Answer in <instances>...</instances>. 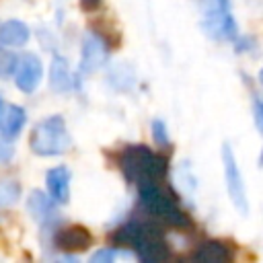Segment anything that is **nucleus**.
I'll list each match as a JSON object with an SVG mask.
<instances>
[{
  "label": "nucleus",
  "mask_w": 263,
  "mask_h": 263,
  "mask_svg": "<svg viewBox=\"0 0 263 263\" xmlns=\"http://www.w3.org/2000/svg\"><path fill=\"white\" fill-rule=\"evenodd\" d=\"M119 168L129 183H146L160 181L168 171V160L162 154H154L144 144L125 146L117 156Z\"/></svg>",
  "instance_id": "nucleus-1"
},
{
  "label": "nucleus",
  "mask_w": 263,
  "mask_h": 263,
  "mask_svg": "<svg viewBox=\"0 0 263 263\" xmlns=\"http://www.w3.org/2000/svg\"><path fill=\"white\" fill-rule=\"evenodd\" d=\"M140 189V205L156 216L158 220H162L164 224L168 226H175V228H189L191 226V220L189 216L177 205V201L158 187V181H146V183H140L138 185Z\"/></svg>",
  "instance_id": "nucleus-2"
},
{
  "label": "nucleus",
  "mask_w": 263,
  "mask_h": 263,
  "mask_svg": "<svg viewBox=\"0 0 263 263\" xmlns=\"http://www.w3.org/2000/svg\"><path fill=\"white\" fill-rule=\"evenodd\" d=\"M31 150L39 156H58L70 148V136L62 115H51L39 121L31 132Z\"/></svg>",
  "instance_id": "nucleus-3"
},
{
  "label": "nucleus",
  "mask_w": 263,
  "mask_h": 263,
  "mask_svg": "<svg viewBox=\"0 0 263 263\" xmlns=\"http://www.w3.org/2000/svg\"><path fill=\"white\" fill-rule=\"evenodd\" d=\"M201 27L208 37L216 41H234L238 37V29L232 18L228 0H201Z\"/></svg>",
  "instance_id": "nucleus-4"
},
{
  "label": "nucleus",
  "mask_w": 263,
  "mask_h": 263,
  "mask_svg": "<svg viewBox=\"0 0 263 263\" xmlns=\"http://www.w3.org/2000/svg\"><path fill=\"white\" fill-rule=\"evenodd\" d=\"M136 255L140 261H146V263H158V261H164L168 259V247L164 242V234L160 230V226L156 224H146V222H140V234L136 238Z\"/></svg>",
  "instance_id": "nucleus-5"
},
{
  "label": "nucleus",
  "mask_w": 263,
  "mask_h": 263,
  "mask_svg": "<svg viewBox=\"0 0 263 263\" xmlns=\"http://www.w3.org/2000/svg\"><path fill=\"white\" fill-rule=\"evenodd\" d=\"M222 166H224V179H226V189H228L230 201L234 203L238 214L247 216L249 214L247 191H245L242 175H240V168L236 164V158H234V152H232L230 144H222Z\"/></svg>",
  "instance_id": "nucleus-6"
},
{
  "label": "nucleus",
  "mask_w": 263,
  "mask_h": 263,
  "mask_svg": "<svg viewBox=\"0 0 263 263\" xmlns=\"http://www.w3.org/2000/svg\"><path fill=\"white\" fill-rule=\"evenodd\" d=\"M109 60V47L105 43V39L95 33L88 31L82 37V53H80V72L82 74H90L95 70H99L101 66H105V62Z\"/></svg>",
  "instance_id": "nucleus-7"
},
{
  "label": "nucleus",
  "mask_w": 263,
  "mask_h": 263,
  "mask_svg": "<svg viewBox=\"0 0 263 263\" xmlns=\"http://www.w3.org/2000/svg\"><path fill=\"white\" fill-rule=\"evenodd\" d=\"M43 76V66L41 60L33 53H25L23 58H18L16 70H14V84L18 90L23 92H33Z\"/></svg>",
  "instance_id": "nucleus-8"
},
{
  "label": "nucleus",
  "mask_w": 263,
  "mask_h": 263,
  "mask_svg": "<svg viewBox=\"0 0 263 263\" xmlns=\"http://www.w3.org/2000/svg\"><path fill=\"white\" fill-rule=\"evenodd\" d=\"M53 245L66 253H78V251H86L88 247H92V234L88 232V228L84 226H66L62 230H58Z\"/></svg>",
  "instance_id": "nucleus-9"
},
{
  "label": "nucleus",
  "mask_w": 263,
  "mask_h": 263,
  "mask_svg": "<svg viewBox=\"0 0 263 263\" xmlns=\"http://www.w3.org/2000/svg\"><path fill=\"white\" fill-rule=\"evenodd\" d=\"M47 193L55 203H66L70 199V171L66 166H53L45 173Z\"/></svg>",
  "instance_id": "nucleus-10"
},
{
  "label": "nucleus",
  "mask_w": 263,
  "mask_h": 263,
  "mask_svg": "<svg viewBox=\"0 0 263 263\" xmlns=\"http://www.w3.org/2000/svg\"><path fill=\"white\" fill-rule=\"evenodd\" d=\"M193 259L203 261V263H228L234 259V253L222 240H205L197 247Z\"/></svg>",
  "instance_id": "nucleus-11"
},
{
  "label": "nucleus",
  "mask_w": 263,
  "mask_h": 263,
  "mask_svg": "<svg viewBox=\"0 0 263 263\" xmlns=\"http://www.w3.org/2000/svg\"><path fill=\"white\" fill-rule=\"evenodd\" d=\"M49 84L55 92H68L76 86V80L68 68L66 58L62 55H53L51 66H49Z\"/></svg>",
  "instance_id": "nucleus-12"
},
{
  "label": "nucleus",
  "mask_w": 263,
  "mask_h": 263,
  "mask_svg": "<svg viewBox=\"0 0 263 263\" xmlns=\"http://www.w3.org/2000/svg\"><path fill=\"white\" fill-rule=\"evenodd\" d=\"M27 121V111L21 105H8L0 119V134L4 140H12L21 134L23 125Z\"/></svg>",
  "instance_id": "nucleus-13"
},
{
  "label": "nucleus",
  "mask_w": 263,
  "mask_h": 263,
  "mask_svg": "<svg viewBox=\"0 0 263 263\" xmlns=\"http://www.w3.org/2000/svg\"><path fill=\"white\" fill-rule=\"evenodd\" d=\"M31 37L29 27L23 21L10 18L6 23L0 25V43L8 45V47H23Z\"/></svg>",
  "instance_id": "nucleus-14"
},
{
  "label": "nucleus",
  "mask_w": 263,
  "mask_h": 263,
  "mask_svg": "<svg viewBox=\"0 0 263 263\" xmlns=\"http://www.w3.org/2000/svg\"><path fill=\"white\" fill-rule=\"evenodd\" d=\"M53 199H51V195L47 193H41V191H33L31 195H29V199H27V208H29V212H31V216L37 220V222H51V220H55V208H53Z\"/></svg>",
  "instance_id": "nucleus-15"
},
{
  "label": "nucleus",
  "mask_w": 263,
  "mask_h": 263,
  "mask_svg": "<svg viewBox=\"0 0 263 263\" xmlns=\"http://www.w3.org/2000/svg\"><path fill=\"white\" fill-rule=\"evenodd\" d=\"M140 234V222H127L123 226H119L113 234H111V240L113 245L117 247H134L136 245V238Z\"/></svg>",
  "instance_id": "nucleus-16"
},
{
  "label": "nucleus",
  "mask_w": 263,
  "mask_h": 263,
  "mask_svg": "<svg viewBox=\"0 0 263 263\" xmlns=\"http://www.w3.org/2000/svg\"><path fill=\"white\" fill-rule=\"evenodd\" d=\"M21 195V185L14 179H2L0 181V208L12 205Z\"/></svg>",
  "instance_id": "nucleus-17"
},
{
  "label": "nucleus",
  "mask_w": 263,
  "mask_h": 263,
  "mask_svg": "<svg viewBox=\"0 0 263 263\" xmlns=\"http://www.w3.org/2000/svg\"><path fill=\"white\" fill-rule=\"evenodd\" d=\"M16 64H18V58L8 51V49H2L0 47V76H10L14 70H16Z\"/></svg>",
  "instance_id": "nucleus-18"
},
{
  "label": "nucleus",
  "mask_w": 263,
  "mask_h": 263,
  "mask_svg": "<svg viewBox=\"0 0 263 263\" xmlns=\"http://www.w3.org/2000/svg\"><path fill=\"white\" fill-rule=\"evenodd\" d=\"M152 138L158 146H168V132L162 119H154L152 121Z\"/></svg>",
  "instance_id": "nucleus-19"
},
{
  "label": "nucleus",
  "mask_w": 263,
  "mask_h": 263,
  "mask_svg": "<svg viewBox=\"0 0 263 263\" xmlns=\"http://www.w3.org/2000/svg\"><path fill=\"white\" fill-rule=\"evenodd\" d=\"M117 257V253L113 249H101L90 257V263H111Z\"/></svg>",
  "instance_id": "nucleus-20"
},
{
  "label": "nucleus",
  "mask_w": 263,
  "mask_h": 263,
  "mask_svg": "<svg viewBox=\"0 0 263 263\" xmlns=\"http://www.w3.org/2000/svg\"><path fill=\"white\" fill-rule=\"evenodd\" d=\"M255 123H257L259 132L263 134V101H257V105H255Z\"/></svg>",
  "instance_id": "nucleus-21"
},
{
  "label": "nucleus",
  "mask_w": 263,
  "mask_h": 263,
  "mask_svg": "<svg viewBox=\"0 0 263 263\" xmlns=\"http://www.w3.org/2000/svg\"><path fill=\"white\" fill-rule=\"evenodd\" d=\"M99 4H101V0H80V8H82V10H86V12L97 10V8H99Z\"/></svg>",
  "instance_id": "nucleus-22"
},
{
  "label": "nucleus",
  "mask_w": 263,
  "mask_h": 263,
  "mask_svg": "<svg viewBox=\"0 0 263 263\" xmlns=\"http://www.w3.org/2000/svg\"><path fill=\"white\" fill-rule=\"evenodd\" d=\"M10 154H12V146L8 142H2L0 144V160H8Z\"/></svg>",
  "instance_id": "nucleus-23"
},
{
  "label": "nucleus",
  "mask_w": 263,
  "mask_h": 263,
  "mask_svg": "<svg viewBox=\"0 0 263 263\" xmlns=\"http://www.w3.org/2000/svg\"><path fill=\"white\" fill-rule=\"evenodd\" d=\"M4 109H6V107H4V103H2V99H0V119H2V113H4Z\"/></svg>",
  "instance_id": "nucleus-24"
},
{
  "label": "nucleus",
  "mask_w": 263,
  "mask_h": 263,
  "mask_svg": "<svg viewBox=\"0 0 263 263\" xmlns=\"http://www.w3.org/2000/svg\"><path fill=\"white\" fill-rule=\"evenodd\" d=\"M259 82L263 84V68H261V72H259Z\"/></svg>",
  "instance_id": "nucleus-25"
},
{
  "label": "nucleus",
  "mask_w": 263,
  "mask_h": 263,
  "mask_svg": "<svg viewBox=\"0 0 263 263\" xmlns=\"http://www.w3.org/2000/svg\"><path fill=\"white\" fill-rule=\"evenodd\" d=\"M259 164L263 166V152H261V158H259Z\"/></svg>",
  "instance_id": "nucleus-26"
}]
</instances>
